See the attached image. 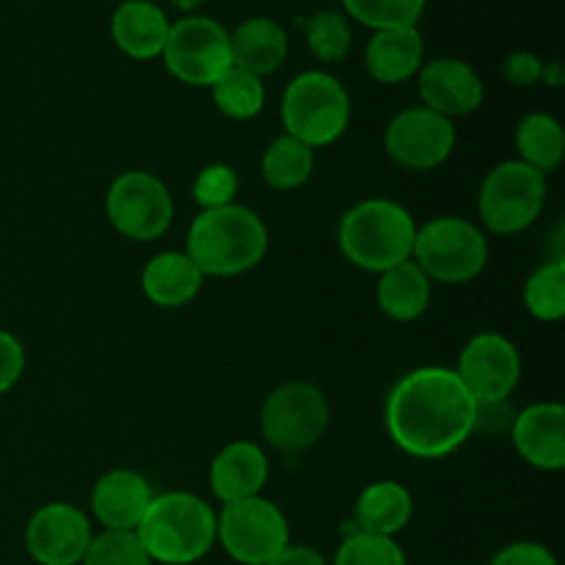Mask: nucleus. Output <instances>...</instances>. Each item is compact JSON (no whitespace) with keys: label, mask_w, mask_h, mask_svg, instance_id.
Masks as SVG:
<instances>
[{"label":"nucleus","mask_w":565,"mask_h":565,"mask_svg":"<svg viewBox=\"0 0 565 565\" xmlns=\"http://www.w3.org/2000/svg\"><path fill=\"white\" fill-rule=\"evenodd\" d=\"M386 434L406 456L439 461L478 430V401L452 367H417L386 397Z\"/></svg>","instance_id":"nucleus-1"},{"label":"nucleus","mask_w":565,"mask_h":565,"mask_svg":"<svg viewBox=\"0 0 565 565\" xmlns=\"http://www.w3.org/2000/svg\"><path fill=\"white\" fill-rule=\"evenodd\" d=\"M185 254L204 276L248 274L268 254V226L246 204L202 210L188 230Z\"/></svg>","instance_id":"nucleus-2"},{"label":"nucleus","mask_w":565,"mask_h":565,"mask_svg":"<svg viewBox=\"0 0 565 565\" xmlns=\"http://www.w3.org/2000/svg\"><path fill=\"white\" fill-rule=\"evenodd\" d=\"M213 505L188 491L154 494L136 527L149 561L160 565H193L215 544Z\"/></svg>","instance_id":"nucleus-3"},{"label":"nucleus","mask_w":565,"mask_h":565,"mask_svg":"<svg viewBox=\"0 0 565 565\" xmlns=\"http://www.w3.org/2000/svg\"><path fill=\"white\" fill-rule=\"evenodd\" d=\"M417 221L392 199H364L340 221L337 246L342 257L370 274H384L412 259Z\"/></svg>","instance_id":"nucleus-4"},{"label":"nucleus","mask_w":565,"mask_h":565,"mask_svg":"<svg viewBox=\"0 0 565 565\" xmlns=\"http://www.w3.org/2000/svg\"><path fill=\"white\" fill-rule=\"evenodd\" d=\"M281 125L287 136L307 147H331L351 125V94L329 72H301L281 94Z\"/></svg>","instance_id":"nucleus-5"},{"label":"nucleus","mask_w":565,"mask_h":565,"mask_svg":"<svg viewBox=\"0 0 565 565\" xmlns=\"http://www.w3.org/2000/svg\"><path fill=\"white\" fill-rule=\"evenodd\" d=\"M412 259L436 285H467L483 274L489 243L472 221L461 215H439L417 226Z\"/></svg>","instance_id":"nucleus-6"},{"label":"nucleus","mask_w":565,"mask_h":565,"mask_svg":"<svg viewBox=\"0 0 565 565\" xmlns=\"http://www.w3.org/2000/svg\"><path fill=\"white\" fill-rule=\"evenodd\" d=\"M546 196H550L546 174L530 169L522 160H505L494 166L480 185V221L494 235H519L541 218Z\"/></svg>","instance_id":"nucleus-7"},{"label":"nucleus","mask_w":565,"mask_h":565,"mask_svg":"<svg viewBox=\"0 0 565 565\" xmlns=\"http://www.w3.org/2000/svg\"><path fill=\"white\" fill-rule=\"evenodd\" d=\"M331 408L323 390L309 381H287L276 386L259 412V430L274 450L301 456L323 439Z\"/></svg>","instance_id":"nucleus-8"},{"label":"nucleus","mask_w":565,"mask_h":565,"mask_svg":"<svg viewBox=\"0 0 565 565\" xmlns=\"http://www.w3.org/2000/svg\"><path fill=\"white\" fill-rule=\"evenodd\" d=\"M215 541L241 565H265L290 546V524L279 505L259 497L226 502L215 513Z\"/></svg>","instance_id":"nucleus-9"},{"label":"nucleus","mask_w":565,"mask_h":565,"mask_svg":"<svg viewBox=\"0 0 565 565\" xmlns=\"http://www.w3.org/2000/svg\"><path fill=\"white\" fill-rule=\"evenodd\" d=\"M160 58L180 83L210 88L232 66L230 31L213 17L188 14L171 22Z\"/></svg>","instance_id":"nucleus-10"},{"label":"nucleus","mask_w":565,"mask_h":565,"mask_svg":"<svg viewBox=\"0 0 565 565\" xmlns=\"http://www.w3.org/2000/svg\"><path fill=\"white\" fill-rule=\"evenodd\" d=\"M105 213L127 241L149 243L169 232L174 221V196L158 174L132 169L110 182Z\"/></svg>","instance_id":"nucleus-11"},{"label":"nucleus","mask_w":565,"mask_h":565,"mask_svg":"<svg viewBox=\"0 0 565 565\" xmlns=\"http://www.w3.org/2000/svg\"><path fill=\"white\" fill-rule=\"evenodd\" d=\"M456 125L425 105L403 108L384 130V152L406 171H434L456 152Z\"/></svg>","instance_id":"nucleus-12"},{"label":"nucleus","mask_w":565,"mask_h":565,"mask_svg":"<svg viewBox=\"0 0 565 565\" xmlns=\"http://www.w3.org/2000/svg\"><path fill=\"white\" fill-rule=\"evenodd\" d=\"M456 375L478 403H505L522 381V356L508 337L483 331L463 345Z\"/></svg>","instance_id":"nucleus-13"},{"label":"nucleus","mask_w":565,"mask_h":565,"mask_svg":"<svg viewBox=\"0 0 565 565\" xmlns=\"http://www.w3.org/2000/svg\"><path fill=\"white\" fill-rule=\"evenodd\" d=\"M92 539V522L72 502H47L25 524V550L39 565H81Z\"/></svg>","instance_id":"nucleus-14"},{"label":"nucleus","mask_w":565,"mask_h":565,"mask_svg":"<svg viewBox=\"0 0 565 565\" xmlns=\"http://www.w3.org/2000/svg\"><path fill=\"white\" fill-rule=\"evenodd\" d=\"M417 88L425 108L450 121L475 114L486 97V86L475 66L452 55L423 64L417 72Z\"/></svg>","instance_id":"nucleus-15"},{"label":"nucleus","mask_w":565,"mask_h":565,"mask_svg":"<svg viewBox=\"0 0 565 565\" xmlns=\"http://www.w3.org/2000/svg\"><path fill=\"white\" fill-rule=\"evenodd\" d=\"M511 441L522 461L541 472L565 467V408L561 403H533L513 414Z\"/></svg>","instance_id":"nucleus-16"},{"label":"nucleus","mask_w":565,"mask_h":565,"mask_svg":"<svg viewBox=\"0 0 565 565\" xmlns=\"http://www.w3.org/2000/svg\"><path fill=\"white\" fill-rule=\"evenodd\" d=\"M152 497V486L141 472H136V469H110L94 483L92 513L105 530L136 533Z\"/></svg>","instance_id":"nucleus-17"},{"label":"nucleus","mask_w":565,"mask_h":565,"mask_svg":"<svg viewBox=\"0 0 565 565\" xmlns=\"http://www.w3.org/2000/svg\"><path fill=\"white\" fill-rule=\"evenodd\" d=\"M268 456L254 441H232L210 463V489L221 505L263 494L268 483Z\"/></svg>","instance_id":"nucleus-18"},{"label":"nucleus","mask_w":565,"mask_h":565,"mask_svg":"<svg viewBox=\"0 0 565 565\" xmlns=\"http://www.w3.org/2000/svg\"><path fill=\"white\" fill-rule=\"evenodd\" d=\"M169 14L152 0H125L110 17V36L119 53L136 61L160 58L169 39Z\"/></svg>","instance_id":"nucleus-19"},{"label":"nucleus","mask_w":565,"mask_h":565,"mask_svg":"<svg viewBox=\"0 0 565 565\" xmlns=\"http://www.w3.org/2000/svg\"><path fill=\"white\" fill-rule=\"evenodd\" d=\"M423 64L425 39L417 25L375 31L364 50V70L375 83H384V86L412 81L423 70Z\"/></svg>","instance_id":"nucleus-20"},{"label":"nucleus","mask_w":565,"mask_h":565,"mask_svg":"<svg viewBox=\"0 0 565 565\" xmlns=\"http://www.w3.org/2000/svg\"><path fill=\"white\" fill-rule=\"evenodd\" d=\"M232 66L265 77L279 70L290 53L287 31L270 17H248L230 31Z\"/></svg>","instance_id":"nucleus-21"},{"label":"nucleus","mask_w":565,"mask_h":565,"mask_svg":"<svg viewBox=\"0 0 565 565\" xmlns=\"http://www.w3.org/2000/svg\"><path fill=\"white\" fill-rule=\"evenodd\" d=\"M414 516V497L397 480H379L359 494L353 505V533L386 535L395 539L408 527Z\"/></svg>","instance_id":"nucleus-22"},{"label":"nucleus","mask_w":565,"mask_h":565,"mask_svg":"<svg viewBox=\"0 0 565 565\" xmlns=\"http://www.w3.org/2000/svg\"><path fill=\"white\" fill-rule=\"evenodd\" d=\"M204 279L207 276L185 252H160L143 268L141 290L154 307L177 309L199 296Z\"/></svg>","instance_id":"nucleus-23"},{"label":"nucleus","mask_w":565,"mask_h":565,"mask_svg":"<svg viewBox=\"0 0 565 565\" xmlns=\"http://www.w3.org/2000/svg\"><path fill=\"white\" fill-rule=\"evenodd\" d=\"M430 296H434V281L419 270L414 259L379 274L375 301L381 312L397 323H412L423 318L430 307Z\"/></svg>","instance_id":"nucleus-24"},{"label":"nucleus","mask_w":565,"mask_h":565,"mask_svg":"<svg viewBox=\"0 0 565 565\" xmlns=\"http://www.w3.org/2000/svg\"><path fill=\"white\" fill-rule=\"evenodd\" d=\"M516 152L530 169L550 174L563 163L565 130L552 114H527L516 125Z\"/></svg>","instance_id":"nucleus-25"},{"label":"nucleus","mask_w":565,"mask_h":565,"mask_svg":"<svg viewBox=\"0 0 565 565\" xmlns=\"http://www.w3.org/2000/svg\"><path fill=\"white\" fill-rule=\"evenodd\" d=\"M315 171V149L292 136H279L263 152V177L274 191H296Z\"/></svg>","instance_id":"nucleus-26"},{"label":"nucleus","mask_w":565,"mask_h":565,"mask_svg":"<svg viewBox=\"0 0 565 565\" xmlns=\"http://www.w3.org/2000/svg\"><path fill=\"white\" fill-rule=\"evenodd\" d=\"M213 92V103L226 119L235 121H248L254 116L263 114L265 108V86L263 77L252 75L246 70H237L230 66L218 81L210 86Z\"/></svg>","instance_id":"nucleus-27"},{"label":"nucleus","mask_w":565,"mask_h":565,"mask_svg":"<svg viewBox=\"0 0 565 565\" xmlns=\"http://www.w3.org/2000/svg\"><path fill=\"white\" fill-rule=\"evenodd\" d=\"M524 307L541 323H555L565 315V263L561 257L544 263L524 285Z\"/></svg>","instance_id":"nucleus-28"},{"label":"nucleus","mask_w":565,"mask_h":565,"mask_svg":"<svg viewBox=\"0 0 565 565\" xmlns=\"http://www.w3.org/2000/svg\"><path fill=\"white\" fill-rule=\"evenodd\" d=\"M303 36H307V44L315 58L323 61V64H337V61H342L351 53V22L337 9L315 11L312 17H307L303 20Z\"/></svg>","instance_id":"nucleus-29"},{"label":"nucleus","mask_w":565,"mask_h":565,"mask_svg":"<svg viewBox=\"0 0 565 565\" xmlns=\"http://www.w3.org/2000/svg\"><path fill=\"white\" fill-rule=\"evenodd\" d=\"M428 0H342V14L373 31L412 28L423 17Z\"/></svg>","instance_id":"nucleus-30"},{"label":"nucleus","mask_w":565,"mask_h":565,"mask_svg":"<svg viewBox=\"0 0 565 565\" xmlns=\"http://www.w3.org/2000/svg\"><path fill=\"white\" fill-rule=\"evenodd\" d=\"M331 565H408L395 539L370 533H348Z\"/></svg>","instance_id":"nucleus-31"},{"label":"nucleus","mask_w":565,"mask_h":565,"mask_svg":"<svg viewBox=\"0 0 565 565\" xmlns=\"http://www.w3.org/2000/svg\"><path fill=\"white\" fill-rule=\"evenodd\" d=\"M81 565H152L136 533L103 530L88 544Z\"/></svg>","instance_id":"nucleus-32"},{"label":"nucleus","mask_w":565,"mask_h":565,"mask_svg":"<svg viewBox=\"0 0 565 565\" xmlns=\"http://www.w3.org/2000/svg\"><path fill=\"white\" fill-rule=\"evenodd\" d=\"M191 191L202 210L226 207V204H235L237 191H241V177H237V171L232 166L210 163L199 171Z\"/></svg>","instance_id":"nucleus-33"},{"label":"nucleus","mask_w":565,"mask_h":565,"mask_svg":"<svg viewBox=\"0 0 565 565\" xmlns=\"http://www.w3.org/2000/svg\"><path fill=\"white\" fill-rule=\"evenodd\" d=\"M25 373V348L11 331L0 329V395L14 390Z\"/></svg>","instance_id":"nucleus-34"},{"label":"nucleus","mask_w":565,"mask_h":565,"mask_svg":"<svg viewBox=\"0 0 565 565\" xmlns=\"http://www.w3.org/2000/svg\"><path fill=\"white\" fill-rule=\"evenodd\" d=\"M489 565H561L557 557L539 541H516L491 557Z\"/></svg>","instance_id":"nucleus-35"},{"label":"nucleus","mask_w":565,"mask_h":565,"mask_svg":"<svg viewBox=\"0 0 565 565\" xmlns=\"http://www.w3.org/2000/svg\"><path fill=\"white\" fill-rule=\"evenodd\" d=\"M544 66L546 64L535 53H530V50H516V53L508 55L505 64H502V75H505V81L513 83V86L527 88L535 86L539 81H544Z\"/></svg>","instance_id":"nucleus-36"},{"label":"nucleus","mask_w":565,"mask_h":565,"mask_svg":"<svg viewBox=\"0 0 565 565\" xmlns=\"http://www.w3.org/2000/svg\"><path fill=\"white\" fill-rule=\"evenodd\" d=\"M265 565H329L323 555L312 546H301V544H290L279 552L270 563Z\"/></svg>","instance_id":"nucleus-37"},{"label":"nucleus","mask_w":565,"mask_h":565,"mask_svg":"<svg viewBox=\"0 0 565 565\" xmlns=\"http://www.w3.org/2000/svg\"><path fill=\"white\" fill-rule=\"evenodd\" d=\"M177 3L182 6V9H193L196 3H202V0H177Z\"/></svg>","instance_id":"nucleus-38"}]
</instances>
